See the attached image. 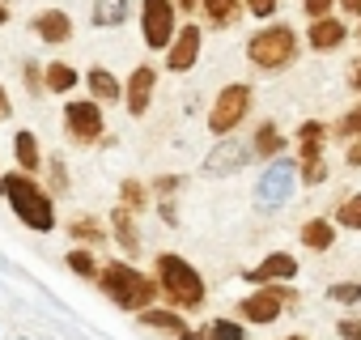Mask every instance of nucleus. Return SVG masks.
Segmentation results:
<instances>
[{
    "instance_id": "f257e3e1",
    "label": "nucleus",
    "mask_w": 361,
    "mask_h": 340,
    "mask_svg": "<svg viewBox=\"0 0 361 340\" xmlns=\"http://www.w3.org/2000/svg\"><path fill=\"white\" fill-rule=\"evenodd\" d=\"M5 196H9V205H13V213L30 226V230H39V234H47V230H56V209H51V196L26 175V170H18V175H9L5 179Z\"/></svg>"
},
{
    "instance_id": "f03ea898",
    "label": "nucleus",
    "mask_w": 361,
    "mask_h": 340,
    "mask_svg": "<svg viewBox=\"0 0 361 340\" xmlns=\"http://www.w3.org/2000/svg\"><path fill=\"white\" fill-rule=\"evenodd\" d=\"M102 289H106V298L115 302V306H123V310H140V306H149L153 302V281L145 277V272H136L132 264H106L102 272Z\"/></svg>"
},
{
    "instance_id": "7ed1b4c3",
    "label": "nucleus",
    "mask_w": 361,
    "mask_h": 340,
    "mask_svg": "<svg viewBox=\"0 0 361 340\" xmlns=\"http://www.w3.org/2000/svg\"><path fill=\"white\" fill-rule=\"evenodd\" d=\"M157 281H161V289H166V298L174 302V306H200L204 302V281H200V272L188 264V260H178V255H157Z\"/></svg>"
},
{
    "instance_id": "20e7f679",
    "label": "nucleus",
    "mask_w": 361,
    "mask_h": 340,
    "mask_svg": "<svg viewBox=\"0 0 361 340\" xmlns=\"http://www.w3.org/2000/svg\"><path fill=\"white\" fill-rule=\"evenodd\" d=\"M293 51H298V43H293V30H285V26L259 30V35L251 39V47H247V56H251L259 68H285V64L293 60Z\"/></svg>"
},
{
    "instance_id": "39448f33",
    "label": "nucleus",
    "mask_w": 361,
    "mask_h": 340,
    "mask_svg": "<svg viewBox=\"0 0 361 340\" xmlns=\"http://www.w3.org/2000/svg\"><path fill=\"white\" fill-rule=\"evenodd\" d=\"M247 107H251V90H247V85H226L221 98H217V107H213V115H209V128H213L217 136H226V132L247 115Z\"/></svg>"
},
{
    "instance_id": "423d86ee",
    "label": "nucleus",
    "mask_w": 361,
    "mask_h": 340,
    "mask_svg": "<svg viewBox=\"0 0 361 340\" xmlns=\"http://www.w3.org/2000/svg\"><path fill=\"white\" fill-rule=\"evenodd\" d=\"M289 192H293V166L289 162H272L264 170L259 188H255V200H259V209H281L289 200Z\"/></svg>"
},
{
    "instance_id": "0eeeda50",
    "label": "nucleus",
    "mask_w": 361,
    "mask_h": 340,
    "mask_svg": "<svg viewBox=\"0 0 361 340\" xmlns=\"http://www.w3.org/2000/svg\"><path fill=\"white\" fill-rule=\"evenodd\" d=\"M64 128H68V136L81 140V145L98 140V136H102V111H98V102H68Z\"/></svg>"
},
{
    "instance_id": "6e6552de",
    "label": "nucleus",
    "mask_w": 361,
    "mask_h": 340,
    "mask_svg": "<svg viewBox=\"0 0 361 340\" xmlns=\"http://www.w3.org/2000/svg\"><path fill=\"white\" fill-rule=\"evenodd\" d=\"M174 39V9L170 0H145V43L166 47Z\"/></svg>"
},
{
    "instance_id": "1a4fd4ad",
    "label": "nucleus",
    "mask_w": 361,
    "mask_h": 340,
    "mask_svg": "<svg viewBox=\"0 0 361 340\" xmlns=\"http://www.w3.org/2000/svg\"><path fill=\"white\" fill-rule=\"evenodd\" d=\"M251 157V149L243 145V140H234V136H226L209 157H204V170H209V175H230V170H238L243 162Z\"/></svg>"
},
{
    "instance_id": "9d476101",
    "label": "nucleus",
    "mask_w": 361,
    "mask_h": 340,
    "mask_svg": "<svg viewBox=\"0 0 361 340\" xmlns=\"http://www.w3.org/2000/svg\"><path fill=\"white\" fill-rule=\"evenodd\" d=\"M285 302H289V293H281V289L251 293V298L243 302V319H251V323H272V319L285 310Z\"/></svg>"
},
{
    "instance_id": "9b49d317",
    "label": "nucleus",
    "mask_w": 361,
    "mask_h": 340,
    "mask_svg": "<svg viewBox=\"0 0 361 340\" xmlns=\"http://www.w3.org/2000/svg\"><path fill=\"white\" fill-rule=\"evenodd\" d=\"M196 56H200V30H196V26H188V30H178V39H174V47H170L166 68H170V73H188V68L196 64Z\"/></svg>"
},
{
    "instance_id": "f8f14e48",
    "label": "nucleus",
    "mask_w": 361,
    "mask_h": 340,
    "mask_svg": "<svg viewBox=\"0 0 361 340\" xmlns=\"http://www.w3.org/2000/svg\"><path fill=\"white\" fill-rule=\"evenodd\" d=\"M153 81H157V73H153L149 64H140V68L128 77V111H132V115H145V111H149Z\"/></svg>"
},
{
    "instance_id": "ddd939ff",
    "label": "nucleus",
    "mask_w": 361,
    "mask_h": 340,
    "mask_svg": "<svg viewBox=\"0 0 361 340\" xmlns=\"http://www.w3.org/2000/svg\"><path fill=\"white\" fill-rule=\"evenodd\" d=\"M30 30H35L39 39H47V43H64V39H73V22H68V13H60V9L39 13V18L30 22Z\"/></svg>"
},
{
    "instance_id": "4468645a",
    "label": "nucleus",
    "mask_w": 361,
    "mask_h": 340,
    "mask_svg": "<svg viewBox=\"0 0 361 340\" xmlns=\"http://www.w3.org/2000/svg\"><path fill=\"white\" fill-rule=\"evenodd\" d=\"M293 272H298V260L285 255V251H276V255H268V260H264L255 272H247V277H251V281H289Z\"/></svg>"
},
{
    "instance_id": "2eb2a0df",
    "label": "nucleus",
    "mask_w": 361,
    "mask_h": 340,
    "mask_svg": "<svg viewBox=\"0 0 361 340\" xmlns=\"http://www.w3.org/2000/svg\"><path fill=\"white\" fill-rule=\"evenodd\" d=\"M85 81H90V94H94L98 102H115V98L123 94V90H119V81H115L106 68H90V77H85Z\"/></svg>"
},
{
    "instance_id": "dca6fc26",
    "label": "nucleus",
    "mask_w": 361,
    "mask_h": 340,
    "mask_svg": "<svg viewBox=\"0 0 361 340\" xmlns=\"http://www.w3.org/2000/svg\"><path fill=\"white\" fill-rule=\"evenodd\" d=\"M128 0H94V26H123Z\"/></svg>"
},
{
    "instance_id": "f3484780",
    "label": "nucleus",
    "mask_w": 361,
    "mask_h": 340,
    "mask_svg": "<svg viewBox=\"0 0 361 340\" xmlns=\"http://www.w3.org/2000/svg\"><path fill=\"white\" fill-rule=\"evenodd\" d=\"M183 340H243V327L230 323V319H217V323L204 327V332H183Z\"/></svg>"
},
{
    "instance_id": "a211bd4d",
    "label": "nucleus",
    "mask_w": 361,
    "mask_h": 340,
    "mask_svg": "<svg viewBox=\"0 0 361 340\" xmlns=\"http://www.w3.org/2000/svg\"><path fill=\"white\" fill-rule=\"evenodd\" d=\"M340 39H344V26H340V22H327V18H323V22L310 26V47H323V51H327V47H336Z\"/></svg>"
},
{
    "instance_id": "6ab92c4d",
    "label": "nucleus",
    "mask_w": 361,
    "mask_h": 340,
    "mask_svg": "<svg viewBox=\"0 0 361 340\" xmlns=\"http://www.w3.org/2000/svg\"><path fill=\"white\" fill-rule=\"evenodd\" d=\"M13 153H18V166L22 170H39V145H35L30 132H18L13 136Z\"/></svg>"
},
{
    "instance_id": "aec40b11",
    "label": "nucleus",
    "mask_w": 361,
    "mask_h": 340,
    "mask_svg": "<svg viewBox=\"0 0 361 340\" xmlns=\"http://www.w3.org/2000/svg\"><path fill=\"white\" fill-rule=\"evenodd\" d=\"M73 85H77L73 64H47V90H51V94H68Z\"/></svg>"
},
{
    "instance_id": "412c9836",
    "label": "nucleus",
    "mask_w": 361,
    "mask_h": 340,
    "mask_svg": "<svg viewBox=\"0 0 361 340\" xmlns=\"http://www.w3.org/2000/svg\"><path fill=\"white\" fill-rule=\"evenodd\" d=\"M302 243H306L310 251H327V247H331V226H327V221H306V226H302Z\"/></svg>"
},
{
    "instance_id": "4be33fe9",
    "label": "nucleus",
    "mask_w": 361,
    "mask_h": 340,
    "mask_svg": "<svg viewBox=\"0 0 361 340\" xmlns=\"http://www.w3.org/2000/svg\"><path fill=\"white\" fill-rule=\"evenodd\" d=\"M140 323H145V327H161V332H178V336L188 332V327H183V319L170 315V310H140Z\"/></svg>"
},
{
    "instance_id": "5701e85b",
    "label": "nucleus",
    "mask_w": 361,
    "mask_h": 340,
    "mask_svg": "<svg viewBox=\"0 0 361 340\" xmlns=\"http://www.w3.org/2000/svg\"><path fill=\"white\" fill-rule=\"evenodd\" d=\"M111 226H115V238L123 243V251H136V247H140V238H136V226H132V217H128L123 209H115Z\"/></svg>"
},
{
    "instance_id": "b1692460",
    "label": "nucleus",
    "mask_w": 361,
    "mask_h": 340,
    "mask_svg": "<svg viewBox=\"0 0 361 340\" xmlns=\"http://www.w3.org/2000/svg\"><path fill=\"white\" fill-rule=\"evenodd\" d=\"M302 153L306 157H319V145H323V123H302Z\"/></svg>"
},
{
    "instance_id": "393cba45",
    "label": "nucleus",
    "mask_w": 361,
    "mask_h": 340,
    "mask_svg": "<svg viewBox=\"0 0 361 340\" xmlns=\"http://www.w3.org/2000/svg\"><path fill=\"white\" fill-rule=\"evenodd\" d=\"M281 145H285V136L276 132V123H264V128H259L255 149H259V153H281Z\"/></svg>"
},
{
    "instance_id": "a878e982",
    "label": "nucleus",
    "mask_w": 361,
    "mask_h": 340,
    "mask_svg": "<svg viewBox=\"0 0 361 340\" xmlns=\"http://www.w3.org/2000/svg\"><path fill=\"white\" fill-rule=\"evenodd\" d=\"M68 234H73V238H81V243H98V238H102V226H98V221H90V217H77V221L68 226Z\"/></svg>"
},
{
    "instance_id": "bb28decb",
    "label": "nucleus",
    "mask_w": 361,
    "mask_h": 340,
    "mask_svg": "<svg viewBox=\"0 0 361 340\" xmlns=\"http://www.w3.org/2000/svg\"><path fill=\"white\" fill-rule=\"evenodd\" d=\"M68 268H73L77 277H94V272H98V264H94L90 251H68Z\"/></svg>"
},
{
    "instance_id": "cd10ccee",
    "label": "nucleus",
    "mask_w": 361,
    "mask_h": 340,
    "mask_svg": "<svg viewBox=\"0 0 361 340\" xmlns=\"http://www.w3.org/2000/svg\"><path fill=\"white\" fill-rule=\"evenodd\" d=\"M336 221H340V226H353V230H361V196H353L348 205H340Z\"/></svg>"
},
{
    "instance_id": "c85d7f7f",
    "label": "nucleus",
    "mask_w": 361,
    "mask_h": 340,
    "mask_svg": "<svg viewBox=\"0 0 361 340\" xmlns=\"http://www.w3.org/2000/svg\"><path fill=\"white\" fill-rule=\"evenodd\" d=\"M302 179H306V183H323V179H327V166H323L319 157H306V162H302Z\"/></svg>"
},
{
    "instance_id": "c756f323",
    "label": "nucleus",
    "mask_w": 361,
    "mask_h": 340,
    "mask_svg": "<svg viewBox=\"0 0 361 340\" xmlns=\"http://www.w3.org/2000/svg\"><path fill=\"white\" fill-rule=\"evenodd\" d=\"M204 9H209V18H213V22H230L234 0H204Z\"/></svg>"
},
{
    "instance_id": "7c9ffc66",
    "label": "nucleus",
    "mask_w": 361,
    "mask_h": 340,
    "mask_svg": "<svg viewBox=\"0 0 361 340\" xmlns=\"http://www.w3.org/2000/svg\"><path fill=\"white\" fill-rule=\"evenodd\" d=\"M123 200H128V209H145V188L136 179H128L123 183Z\"/></svg>"
},
{
    "instance_id": "2f4dec72",
    "label": "nucleus",
    "mask_w": 361,
    "mask_h": 340,
    "mask_svg": "<svg viewBox=\"0 0 361 340\" xmlns=\"http://www.w3.org/2000/svg\"><path fill=\"white\" fill-rule=\"evenodd\" d=\"M340 340H361V319H344L340 323Z\"/></svg>"
},
{
    "instance_id": "473e14b6",
    "label": "nucleus",
    "mask_w": 361,
    "mask_h": 340,
    "mask_svg": "<svg viewBox=\"0 0 361 340\" xmlns=\"http://www.w3.org/2000/svg\"><path fill=\"white\" fill-rule=\"evenodd\" d=\"M331 5H336V0H306V13H310V18H319V22H323V13H327V9H331Z\"/></svg>"
},
{
    "instance_id": "72a5a7b5",
    "label": "nucleus",
    "mask_w": 361,
    "mask_h": 340,
    "mask_svg": "<svg viewBox=\"0 0 361 340\" xmlns=\"http://www.w3.org/2000/svg\"><path fill=\"white\" fill-rule=\"evenodd\" d=\"M353 132H361V111H353L348 119H340V136H353Z\"/></svg>"
},
{
    "instance_id": "f704fd0d",
    "label": "nucleus",
    "mask_w": 361,
    "mask_h": 340,
    "mask_svg": "<svg viewBox=\"0 0 361 340\" xmlns=\"http://www.w3.org/2000/svg\"><path fill=\"white\" fill-rule=\"evenodd\" d=\"M247 5H251V13H255V18H268V13L276 9V0H247Z\"/></svg>"
},
{
    "instance_id": "c9c22d12",
    "label": "nucleus",
    "mask_w": 361,
    "mask_h": 340,
    "mask_svg": "<svg viewBox=\"0 0 361 340\" xmlns=\"http://www.w3.org/2000/svg\"><path fill=\"white\" fill-rule=\"evenodd\" d=\"M357 293H361V289H353V285H336V289H331V298H336V302H353Z\"/></svg>"
},
{
    "instance_id": "e433bc0d",
    "label": "nucleus",
    "mask_w": 361,
    "mask_h": 340,
    "mask_svg": "<svg viewBox=\"0 0 361 340\" xmlns=\"http://www.w3.org/2000/svg\"><path fill=\"white\" fill-rule=\"evenodd\" d=\"M26 81H30V90H39V64H26Z\"/></svg>"
},
{
    "instance_id": "4c0bfd02",
    "label": "nucleus",
    "mask_w": 361,
    "mask_h": 340,
    "mask_svg": "<svg viewBox=\"0 0 361 340\" xmlns=\"http://www.w3.org/2000/svg\"><path fill=\"white\" fill-rule=\"evenodd\" d=\"M0 119H9V94H5V85H0Z\"/></svg>"
},
{
    "instance_id": "58836bf2",
    "label": "nucleus",
    "mask_w": 361,
    "mask_h": 340,
    "mask_svg": "<svg viewBox=\"0 0 361 340\" xmlns=\"http://www.w3.org/2000/svg\"><path fill=\"white\" fill-rule=\"evenodd\" d=\"M344 5V13H361V0H340Z\"/></svg>"
},
{
    "instance_id": "ea45409f",
    "label": "nucleus",
    "mask_w": 361,
    "mask_h": 340,
    "mask_svg": "<svg viewBox=\"0 0 361 340\" xmlns=\"http://www.w3.org/2000/svg\"><path fill=\"white\" fill-rule=\"evenodd\" d=\"M353 85H357V90H361V64H357V73H353Z\"/></svg>"
},
{
    "instance_id": "a19ab883",
    "label": "nucleus",
    "mask_w": 361,
    "mask_h": 340,
    "mask_svg": "<svg viewBox=\"0 0 361 340\" xmlns=\"http://www.w3.org/2000/svg\"><path fill=\"white\" fill-rule=\"evenodd\" d=\"M5 22H9V9H5V5H0V26H5Z\"/></svg>"
},
{
    "instance_id": "79ce46f5",
    "label": "nucleus",
    "mask_w": 361,
    "mask_h": 340,
    "mask_svg": "<svg viewBox=\"0 0 361 340\" xmlns=\"http://www.w3.org/2000/svg\"><path fill=\"white\" fill-rule=\"evenodd\" d=\"M178 5H183V9H192V5H196V0H178Z\"/></svg>"
},
{
    "instance_id": "37998d69",
    "label": "nucleus",
    "mask_w": 361,
    "mask_h": 340,
    "mask_svg": "<svg viewBox=\"0 0 361 340\" xmlns=\"http://www.w3.org/2000/svg\"><path fill=\"white\" fill-rule=\"evenodd\" d=\"M0 196H5V179H0Z\"/></svg>"
},
{
    "instance_id": "c03bdc74",
    "label": "nucleus",
    "mask_w": 361,
    "mask_h": 340,
    "mask_svg": "<svg viewBox=\"0 0 361 340\" xmlns=\"http://www.w3.org/2000/svg\"><path fill=\"white\" fill-rule=\"evenodd\" d=\"M289 340H306V336H289Z\"/></svg>"
}]
</instances>
